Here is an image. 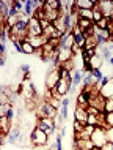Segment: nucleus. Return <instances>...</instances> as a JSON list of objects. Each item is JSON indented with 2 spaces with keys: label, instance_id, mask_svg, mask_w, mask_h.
<instances>
[{
  "label": "nucleus",
  "instance_id": "obj_23",
  "mask_svg": "<svg viewBox=\"0 0 113 150\" xmlns=\"http://www.w3.org/2000/svg\"><path fill=\"white\" fill-rule=\"evenodd\" d=\"M104 112H113V98H105V106H104Z\"/></svg>",
  "mask_w": 113,
  "mask_h": 150
},
{
  "label": "nucleus",
  "instance_id": "obj_5",
  "mask_svg": "<svg viewBox=\"0 0 113 150\" xmlns=\"http://www.w3.org/2000/svg\"><path fill=\"white\" fill-rule=\"evenodd\" d=\"M36 127L39 129H43L47 136H52L55 133V120L49 119V117H43V119L36 120Z\"/></svg>",
  "mask_w": 113,
  "mask_h": 150
},
{
  "label": "nucleus",
  "instance_id": "obj_21",
  "mask_svg": "<svg viewBox=\"0 0 113 150\" xmlns=\"http://www.w3.org/2000/svg\"><path fill=\"white\" fill-rule=\"evenodd\" d=\"M94 25H96V29H98V30H107V25H108V19H107V18H102V19H100L99 22H96Z\"/></svg>",
  "mask_w": 113,
  "mask_h": 150
},
{
  "label": "nucleus",
  "instance_id": "obj_3",
  "mask_svg": "<svg viewBox=\"0 0 113 150\" xmlns=\"http://www.w3.org/2000/svg\"><path fill=\"white\" fill-rule=\"evenodd\" d=\"M47 141H49V136L39 129L38 127H35L33 129L30 131V142H31V147H39V145H47Z\"/></svg>",
  "mask_w": 113,
  "mask_h": 150
},
{
  "label": "nucleus",
  "instance_id": "obj_11",
  "mask_svg": "<svg viewBox=\"0 0 113 150\" xmlns=\"http://www.w3.org/2000/svg\"><path fill=\"white\" fill-rule=\"evenodd\" d=\"M74 44H75V38H74V35H72L71 32H68V33H64V35H63V38H61V44H60V46L71 49V47L74 46Z\"/></svg>",
  "mask_w": 113,
  "mask_h": 150
},
{
  "label": "nucleus",
  "instance_id": "obj_16",
  "mask_svg": "<svg viewBox=\"0 0 113 150\" xmlns=\"http://www.w3.org/2000/svg\"><path fill=\"white\" fill-rule=\"evenodd\" d=\"M83 79V73L82 71H74L72 73V87H79L80 82Z\"/></svg>",
  "mask_w": 113,
  "mask_h": 150
},
{
  "label": "nucleus",
  "instance_id": "obj_28",
  "mask_svg": "<svg viewBox=\"0 0 113 150\" xmlns=\"http://www.w3.org/2000/svg\"><path fill=\"white\" fill-rule=\"evenodd\" d=\"M108 63H110V65H112V67H113V57H112L110 60H108Z\"/></svg>",
  "mask_w": 113,
  "mask_h": 150
},
{
  "label": "nucleus",
  "instance_id": "obj_18",
  "mask_svg": "<svg viewBox=\"0 0 113 150\" xmlns=\"http://www.w3.org/2000/svg\"><path fill=\"white\" fill-rule=\"evenodd\" d=\"M22 54H25V55H33V54H35V47L31 46L30 43L22 41Z\"/></svg>",
  "mask_w": 113,
  "mask_h": 150
},
{
  "label": "nucleus",
  "instance_id": "obj_2",
  "mask_svg": "<svg viewBox=\"0 0 113 150\" xmlns=\"http://www.w3.org/2000/svg\"><path fill=\"white\" fill-rule=\"evenodd\" d=\"M61 79V76H60V68L55 67V65H52V68L49 71H47L46 78H44V87H46V90H54L57 82Z\"/></svg>",
  "mask_w": 113,
  "mask_h": 150
},
{
  "label": "nucleus",
  "instance_id": "obj_1",
  "mask_svg": "<svg viewBox=\"0 0 113 150\" xmlns=\"http://www.w3.org/2000/svg\"><path fill=\"white\" fill-rule=\"evenodd\" d=\"M72 76H69L68 79H71ZM68 79H60L58 82H57V86L54 90H49L52 96H58V98H64V96L68 95V93H71V87H72V82H69Z\"/></svg>",
  "mask_w": 113,
  "mask_h": 150
},
{
  "label": "nucleus",
  "instance_id": "obj_15",
  "mask_svg": "<svg viewBox=\"0 0 113 150\" xmlns=\"http://www.w3.org/2000/svg\"><path fill=\"white\" fill-rule=\"evenodd\" d=\"M94 3L96 2H93V0H79V2H75V8L77 10H93Z\"/></svg>",
  "mask_w": 113,
  "mask_h": 150
},
{
  "label": "nucleus",
  "instance_id": "obj_14",
  "mask_svg": "<svg viewBox=\"0 0 113 150\" xmlns=\"http://www.w3.org/2000/svg\"><path fill=\"white\" fill-rule=\"evenodd\" d=\"M75 106H80V108H88V95L85 92H79L77 93V100H75Z\"/></svg>",
  "mask_w": 113,
  "mask_h": 150
},
{
  "label": "nucleus",
  "instance_id": "obj_25",
  "mask_svg": "<svg viewBox=\"0 0 113 150\" xmlns=\"http://www.w3.org/2000/svg\"><path fill=\"white\" fill-rule=\"evenodd\" d=\"M86 123H80V122H77V120H74V125H72V129H74V133H80L83 129V127Z\"/></svg>",
  "mask_w": 113,
  "mask_h": 150
},
{
  "label": "nucleus",
  "instance_id": "obj_20",
  "mask_svg": "<svg viewBox=\"0 0 113 150\" xmlns=\"http://www.w3.org/2000/svg\"><path fill=\"white\" fill-rule=\"evenodd\" d=\"M104 16H102V13L99 11V8H98V3H94V8H93V22H99L100 19H102Z\"/></svg>",
  "mask_w": 113,
  "mask_h": 150
},
{
  "label": "nucleus",
  "instance_id": "obj_22",
  "mask_svg": "<svg viewBox=\"0 0 113 150\" xmlns=\"http://www.w3.org/2000/svg\"><path fill=\"white\" fill-rule=\"evenodd\" d=\"M44 5L47 8H52V10H60V2L58 0H47V2H44Z\"/></svg>",
  "mask_w": 113,
  "mask_h": 150
},
{
  "label": "nucleus",
  "instance_id": "obj_26",
  "mask_svg": "<svg viewBox=\"0 0 113 150\" xmlns=\"http://www.w3.org/2000/svg\"><path fill=\"white\" fill-rule=\"evenodd\" d=\"M105 136H107V142L113 144V128H107L105 129Z\"/></svg>",
  "mask_w": 113,
  "mask_h": 150
},
{
  "label": "nucleus",
  "instance_id": "obj_8",
  "mask_svg": "<svg viewBox=\"0 0 113 150\" xmlns=\"http://www.w3.org/2000/svg\"><path fill=\"white\" fill-rule=\"evenodd\" d=\"M25 41L27 43H30L31 46L35 47V49H39V47H43L44 44H46V38H44L43 35H36V36H27L25 38Z\"/></svg>",
  "mask_w": 113,
  "mask_h": 150
},
{
  "label": "nucleus",
  "instance_id": "obj_6",
  "mask_svg": "<svg viewBox=\"0 0 113 150\" xmlns=\"http://www.w3.org/2000/svg\"><path fill=\"white\" fill-rule=\"evenodd\" d=\"M96 3H98V8L104 18L112 19V16H113V2L112 0H100V2H96Z\"/></svg>",
  "mask_w": 113,
  "mask_h": 150
},
{
  "label": "nucleus",
  "instance_id": "obj_19",
  "mask_svg": "<svg viewBox=\"0 0 113 150\" xmlns=\"http://www.w3.org/2000/svg\"><path fill=\"white\" fill-rule=\"evenodd\" d=\"M13 111V104H0V117H6Z\"/></svg>",
  "mask_w": 113,
  "mask_h": 150
},
{
  "label": "nucleus",
  "instance_id": "obj_4",
  "mask_svg": "<svg viewBox=\"0 0 113 150\" xmlns=\"http://www.w3.org/2000/svg\"><path fill=\"white\" fill-rule=\"evenodd\" d=\"M90 141L93 142L96 149H102L104 145L107 144V136H105V128H100V127H96L93 134L90 137Z\"/></svg>",
  "mask_w": 113,
  "mask_h": 150
},
{
  "label": "nucleus",
  "instance_id": "obj_27",
  "mask_svg": "<svg viewBox=\"0 0 113 150\" xmlns=\"http://www.w3.org/2000/svg\"><path fill=\"white\" fill-rule=\"evenodd\" d=\"M100 150H113V144H108V142H107Z\"/></svg>",
  "mask_w": 113,
  "mask_h": 150
},
{
  "label": "nucleus",
  "instance_id": "obj_30",
  "mask_svg": "<svg viewBox=\"0 0 113 150\" xmlns=\"http://www.w3.org/2000/svg\"><path fill=\"white\" fill-rule=\"evenodd\" d=\"M3 134V133H2V125H0V136H2Z\"/></svg>",
  "mask_w": 113,
  "mask_h": 150
},
{
  "label": "nucleus",
  "instance_id": "obj_9",
  "mask_svg": "<svg viewBox=\"0 0 113 150\" xmlns=\"http://www.w3.org/2000/svg\"><path fill=\"white\" fill-rule=\"evenodd\" d=\"M74 120L80 122V123H86V120H88V112H86V109H85V108H80V106H75Z\"/></svg>",
  "mask_w": 113,
  "mask_h": 150
},
{
  "label": "nucleus",
  "instance_id": "obj_7",
  "mask_svg": "<svg viewBox=\"0 0 113 150\" xmlns=\"http://www.w3.org/2000/svg\"><path fill=\"white\" fill-rule=\"evenodd\" d=\"M27 30H28V35L27 36H36V35H41L43 33V29H41V25H39V21L36 18H33V16L28 19Z\"/></svg>",
  "mask_w": 113,
  "mask_h": 150
},
{
  "label": "nucleus",
  "instance_id": "obj_10",
  "mask_svg": "<svg viewBox=\"0 0 113 150\" xmlns=\"http://www.w3.org/2000/svg\"><path fill=\"white\" fill-rule=\"evenodd\" d=\"M100 95L104 98H113V78L108 79V82L104 87H100Z\"/></svg>",
  "mask_w": 113,
  "mask_h": 150
},
{
  "label": "nucleus",
  "instance_id": "obj_29",
  "mask_svg": "<svg viewBox=\"0 0 113 150\" xmlns=\"http://www.w3.org/2000/svg\"><path fill=\"white\" fill-rule=\"evenodd\" d=\"M0 25H5V22H3L2 19H0Z\"/></svg>",
  "mask_w": 113,
  "mask_h": 150
},
{
  "label": "nucleus",
  "instance_id": "obj_31",
  "mask_svg": "<svg viewBox=\"0 0 113 150\" xmlns=\"http://www.w3.org/2000/svg\"><path fill=\"white\" fill-rule=\"evenodd\" d=\"M74 150H80V149H77V147H74Z\"/></svg>",
  "mask_w": 113,
  "mask_h": 150
},
{
  "label": "nucleus",
  "instance_id": "obj_24",
  "mask_svg": "<svg viewBox=\"0 0 113 150\" xmlns=\"http://www.w3.org/2000/svg\"><path fill=\"white\" fill-rule=\"evenodd\" d=\"M105 125L107 128H113V112H107L105 114Z\"/></svg>",
  "mask_w": 113,
  "mask_h": 150
},
{
  "label": "nucleus",
  "instance_id": "obj_17",
  "mask_svg": "<svg viewBox=\"0 0 113 150\" xmlns=\"http://www.w3.org/2000/svg\"><path fill=\"white\" fill-rule=\"evenodd\" d=\"M74 38H75V46H77L80 51L85 49V46H86V36H85V35L82 33V35L74 36Z\"/></svg>",
  "mask_w": 113,
  "mask_h": 150
},
{
  "label": "nucleus",
  "instance_id": "obj_12",
  "mask_svg": "<svg viewBox=\"0 0 113 150\" xmlns=\"http://www.w3.org/2000/svg\"><path fill=\"white\" fill-rule=\"evenodd\" d=\"M74 147H77L80 150H93L94 145L90 139H79V141H74Z\"/></svg>",
  "mask_w": 113,
  "mask_h": 150
},
{
  "label": "nucleus",
  "instance_id": "obj_13",
  "mask_svg": "<svg viewBox=\"0 0 113 150\" xmlns=\"http://www.w3.org/2000/svg\"><path fill=\"white\" fill-rule=\"evenodd\" d=\"M77 25H79V29L83 32H86V30H90L93 25H94V22L93 21H88V19H83V18H77Z\"/></svg>",
  "mask_w": 113,
  "mask_h": 150
}]
</instances>
